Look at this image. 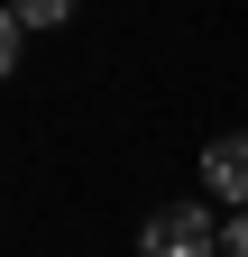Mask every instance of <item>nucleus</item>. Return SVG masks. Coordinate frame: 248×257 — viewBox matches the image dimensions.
<instances>
[{
    "label": "nucleus",
    "mask_w": 248,
    "mask_h": 257,
    "mask_svg": "<svg viewBox=\"0 0 248 257\" xmlns=\"http://www.w3.org/2000/svg\"><path fill=\"white\" fill-rule=\"evenodd\" d=\"M19 46H28V28H19V10H0V83L19 74Z\"/></svg>",
    "instance_id": "20e7f679"
},
{
    "label": "nucleus",
    "mask_w": 248,
    "mask_h": 257,
    "mask_svg": "<svg viewBox=\"0 0 248 257\" xmlns=\"http://www.w3.org/2000/svg\"><path fill=\"white\" fill-rule=\"evenodd\" d=\"M221 248H230V257H248V202H239V220L221 230Z\"/></svg>",
    "instance_id": "39448f33"
},
{
    "label": "nucleus",
    "mask_w": 248,
    "mask_h": 257,
    "mask_svg": "<svg viewBox=\"0 0 248 257\" xmlns=\"http://www.w3.org/2000/svg\"><path fill=\"white\" fill-rule=\"evenodd\" d=\"M202 184L221 193V202H248V128H230V138L202 147Z\"/></svg>",
    "instance_id": "f03ea898"
},
{
    "label": "nucleus",
    "mask_w": 248,
    "mask_h": 257,
    "mask_svg": "<svg viewBox=\"0 0 248 257\" xmlns=\"http://www.w3.org/2000/svg\"><path fill=\"white\" fill-rule=\"evenodd\" d=\"M138 257H221V220L211 202H157L138 230Z\"/></svg>",
    "instance_id": "f257e3e1"
},
{
    "label": "nucleus",
    "mask_w": 248,
    "mask_h": 257,
    "mask_svg": "<svg viewBox=\"0 0 248 257\" xmlns=\"http://www.w3.org/2000/svg\"><path fill=\"white\" fill-rule=\"evenodd\" d=\"M10 10H19V28H65L83 0H10Z\"/></svg>",
    "instance_id": "7ed1b4c3"
}]
</instances>
